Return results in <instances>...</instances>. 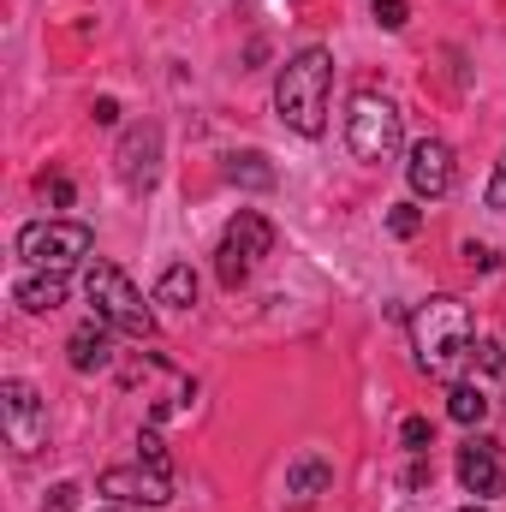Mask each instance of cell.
<instances>
[{
	"label": "cell",
	"instance_id": "8992f818",
	"mask_svg": "<svg viewBox=\"0 0 506 512\" xmlns=\"http://www.w3.org/2000/svg\"><path fill=\"white\" fill-rule=\"evenodd\" d=\"M274 251V227L256 215V209H239L233 221H227V233H221V251H215V274H221V286L227 292H239L245 280H251L256 256Z\"/></svg>",
	"mask_w": 506,
	"mask_h": 512
},
{
	"label": "cell",
	"instance_id": "44dd1931",
	"mask_svg": "<svg viewBox=\"0 0 506 512\" xmlns=\"http://www.w3.org/2000/svg\"><path fill=\"white\" fill-rule=\"evenodd\" d=\"M471 358H477V370H483V376H501V370H506L501 340H483V346H471Z\"/></svg>",
	"mask_w": 506,
	"mask_h": 512
},
{
	"label": "cell",
	"instance_id": "7402d4cb",
	"mask_svg": "<svg viewBox=\"0 0 506 512\" xmlns=\"http://www.w3.org/2000/svg\"><path fill=\"white\" fill-rule=\"evenodd\" d=\"M405 18H411L405 0H376V24L381 30H405Z\"/></svg>",
	"mask_w": 506,
	"mask_h": 512
},
{
	"label": "cell",
	"instance_id": "4316f807",
	"mask_svg": "<svg viewBox=\"0 0 506 512\" xmlns=\"http://www.w3.org/2000/svg\"><path fill=\"white\" fill-rule=\"evenodd\" d=\"M90 114H96V126H114V120H120V102H114V96H102Z\"/></svg>",
	"mask_w": 506,
	"mask_h": 512
},
{
	"label": "cell",
	"instance_id": "9c48e42d",
	"mask_svg": "<svg viewBox=\"0 0 506 512\" xmlns=\"http://www.w3.org/2000/svg\"><path fill=\"white\" fill-rule=\"evenodd\" d=\"M102 495L126 501V507H167L173 501V477H155L149 465H114V471H102Z\"/></svg>",
	"mask_w": 506,
	"mask_h": 512
},
{
	"label": "cell",
	"instance_id": "603a6c76",
	"mask_svg": "<svg viewBox=\"0 0 506 512\" xmlns=\"http://www.w3.org/2000/svg\"><path fill=\"white\" fill-rule=\"evenodd\" d=\"M72 507H78V483H54L48 501H42L36 512H72Z\"/></svg>",
	"mask_w": 506,
	"mask_h": 512
},
{
	"label": "cell",
	"instance_id": "7a4b0ae2",
	"mask_svg": "<svg viewBox=\"0 0 506 512\" xmlns=\"http://www.w3.org/2000/svg\"><path fill=\"white\" fill-rule=\"evenodd\" d=\"M411 346H417V370H429V376L447 382V376L471 358V346H477L471 310H465L459 298H429V304L411 316Z\"/></svg>",
	"mask_w": 506,
	"mask_h": 512
},
{
	"label": "cell",
	"instance_id": "5bb4252c",
	"mask_svg": "<svg viewBox=\"0 0 506 512\" xmlns=\"http://www.w3.org/2000/svg\"><path fill=\"white\" fill-rule=\"evenodd\" d=\"M155 304H167V310H191L197 304V274H191V262H173V268H161V280H155V292H149Z\"/></svg>",
	"mask_w": 506,
	"mask_h": 512
},
{
	"label": "cell",
	"instance_id": "30bf717a",
	"mask_svg": "<svg viewBox=\"0 0 506 512\" xmlns=\"http://www.w3.org/2000/svg\"><path fill=\"white\" fill-rule=\"evenodd\" d=\"M155 167H161V126L149 120V126H131L120 137V179H126V191H149L155 185Z\"/></svg>",
	"mask_w": 506,
	"mask_h": 512
},
{
	"label": "cell",
	"instance_id": "ffe728a7",
	"mask_svg": "<svg viewBox=\"0 0 506 512\" xmlns=\"http://www.w3.org/2000/svg\"><path fill=\"white\" fill-rule=\"evenodd\" d=\"M399 441H405V453H429V441H435L429 417H405V423H399Z\"/></svg>",
	"mask_w": 506,
	"mask_h": 512
},
{
	"label": "cell",
	"instance_id": "2e32d148",
	"mask_svg": "<svg viewBox=\"0 0 506 512\" xmlns=\"http://www.w3.org/2000/svg\"><path fill=\"white\" fill-rule=\"evenodd\" d=\"M227 179H233V185H245V191H268V185H274V167H268V155L245 149V155H233V161H227Z\"/></svg>",
	"mask_w": 506,
	"mask_h": 512
},
{
	"label": "cell",
	"instance_id": "6da1fadb",
	"mask_svg": "<svg viewBox=\"0 0 506 512\" xmlns=\"http://www.w3.org/2000/svg\"><path fill=\"white\" fill-rule=\"evenodd\" d=\"M328 90H334V54L310 42V48H298L280 66V78H274V114L298 137H322V126H328Z\"/></svg>",
	"mask_w": 506,
	"mask_h": 512
},
{
	"label": "cell",
	"instance_id": "3957f363",
	"mask_svg": "<svg viewBox=\"0 0 506 512\" xmlns=\"http://www.w3.org/2000/svg\"><path fill=\"white\" fill-rule=\"evenodd\" d=\"M84 298L96 304V316H102L108 328H120L131 340H149V334H155V310L143 304V292L131 286L114 262H90V268H84Z\"/></svg>",
	"mask_w": 506,
	"mask_h": 512
},
{
	"label": "cell",
	"instance_id": "8fae6325",
	"mask_svg": "<svg viewBox=\"0 0 506 512\" xmlns=\"http://www.w3.org/2000/svg\"><path fill=\"white\" fill-rule=\"evenodd\" d=\"M459 483H465V495H477V501H489V495H501L506 489V471H501V453H495V441H465L459 447Z\"/></svg>",
	"mask_w": 506,
	"mask_h": 512
},
{
	"label": "cell",
	"instance_id": "4fadbf2b",
	"mask_svg": "<svg viewBox=\"0 0 506 512\" xmlns=\"http://www.w3.org/2000/svg\"><path fill=\"white\" fill-rule=\"evenodd\" d=\"M334 489V465L322 459V453H298L292 465H286V495L292 501H316V495H328Z\"/></svg>",
	"mask_w": 506,
	"mask_h": 512
},
{
	"label": "cell",
	"instance_id": "d6986e66",
	"mask_svg": "<svg viewBox=\"0 0 506 512\" xmlns=\"http://www.w3.org/2000/svg\"><path fill=\"white\" fill-rule=\"evenodd\" d=\"M137 465H149L155 477H173V465H167V447H161V435L149 429V435H137Z\"/></svg>",
	"mask_w": 506,
	"mask_h": 512
},
{
	"label": "cell",
	"instance_id": "52a82bcc",
	"mask_svg": "<svg viewBox=\"0 0 506 512\" xmlns=\"http://www.w3.org/2000/svg\"><path fill=\"white\" fill-rule=\"evenodd\" d=\"M0 429L12 441V453H42L48 447V399L24 376H6L0 382Z\"/></svg>",
	"mask_w": 506,
	"mask_h": 512
},
{
	"label": "cell",
	"instance_id": "83f0119b",
	"mask_svg": "<svg viewBox=\"0 0 506 512\" xmlns=\"http://www.w3.org/2000/svg\"><path fill=\"white\" fill-rule=\"evenodd\" d=\"M96 512H131V507H126V501H114V507H96ZM137 512H143V507H137Z\"/></svg>",
	"mask_w": 506,
	"mask_h": 512
},
{
	"label": "cell",
	"instance_id": "5b68a950",
	"mask_svg": "<svg viewBox=\"0 0 506 512\" xmlns=\"http://www.w3.org/2000/svg\"><path fill=\"white\" fill-rule=\"evenodd\" d=\"M399 137H405L399 108H393L387 96H376V90H364V96L352 102V114H346V143H352V155H358V161H393V155H399Z\"/></svg>",
	"mask_w": 506,
	"mask_h": 512
},
{
	"label": "cell",
	"instance_id": "9a60e30c",
	"mask_svg": "<svg viewBox=\"0 0 506 512\" xmlns=\"http://www.w3.org/2000/svg\"><path fill=\"white\" fill-rule=\"evenodd\" d=\"M12 298L30 310V316H48V310H60L66 304V274H42V280H18L12 286Z\"/></svg>",
	"mask_w": 506,
	"mask_h": 512
},
{
	"label": "cell",
	"instance_id": "e0dca14e",
	"mask_svg": "<svg viewBox=\"0 0 506 512\" xmlns=\"http://www.w3.org/2000/svg\"><path fill=\"white\" fill-rule=\"evenodd\" d=\"M447 417H453V423H465V429H471V423H483V417H489V393H483V387H471V382H459L453 393H447Z\"/></svg>",
	"mask_w": 506,
	"mask_h": 512
},
{
	"label": "cell",
	"instance_id": "d4e9b609",
	"mask_svg": "<svg viewBox=\"0 0 506 512\" xmlns=\"http://www.w3.org/2000/svg\"><path fill=\"white\" fill-rule=\"evenodd\" d=\"M42 197H48L54 209H72V179H60V173H54V179H42Z\"/></svg>",
	"mask_w": 506,
	"mask_h": 512
},
{
	"label": "cell",
	"instance_id": "ac0fdd59",
	"mask_svg": "<svg viewBox=\"0 0 506 512\" xmlns=\"http://www.w3.org/2000/svg\"><path fill=\"white\" fill-rule=\"evenodd\" d=\"M387 233H393V239H417V233H423V209H417V203H393V209H387Z\"/></svg>",
	"mask_w": 506,
	"mask_h": 512
},
{
	"label": "cell",
	"instance_id": "ba28073f",
	"mask_svg": "<svg viewBox=\"0 0 506 512\" xmlns=\"http://www.w3.org/2000/svg\"><path fill=\"white\" fill-rule=\"evenodd\" d=\"M405 179H411V191H417V197L441 203V197L453 191V179H459L453 149H447L441 137H417V143H411V161H405Z\"/></svg>",
	"mask_w": 506,
	"mask_h": 512
},
{
	"label": "cell",
	"instance_id": "277c9868",
	"mask_svg": "<svg viewBox=\"0 0 506 512\" xmlns=\"http://www.w3.org/2000/svg\"><path fill=\"white\" fill-rule=\"evenodd\" d=\"M90 251H96V233L84 221H30L18 233V256L30 268H42V274H66L72 262H84Z\"/></svg>",
	"mask_w": 506,
	"mask_h": 512
},
{
	"label": "cell",
	"instance_id": "7c38bea8",
	"mask_svg": "<svg viewBox=\"0 0 506 512\" xmlns=\"http://www.w3.org/2000/svg\"><path fill=\"white\" fill-rule=\"evenodd\" d=\"M66 358H72V370H78V376H90V370H108V364H114L108 322H102V316H96V322H84V328L66 340Z\"/></svg>",
	"mask_w": 506,
	"mask_h": 512
},
{
	"label": "cell",
	"instance_id": "484cf974",
	"mask_svg": "<svg viewBox=\"0 0 506 512\" xmlns=\"http://www.w3.org/2000/svg\"><path fill=\"white\" fill-rule=\"evenodd\" d=\"M465 262H471V268H483V274H489V268H495V262H501V256H495V245H465Z\"/></svg>",
	"mask_w": 506,
	"mask_h": 512
},
{
	"label": "cell",
	"instance_id": "cb8c5ba5",
	"mask_svg": "<svg viewBox=\"0 0 506 512\" xmlns=\"http://www.w3.org/2000/svg\"><path fill=\"white\" fill-rule=\"evenodd\" d=\"M483 203H489V209H506V149L495 155V179H489V191H483Z\"/></svg>",
	"mask_w": 506,
	"mask_h": 512
},
{
	"label": "cell",
	"instance_id": "f1b7e54d",
	"mask_svg": "<svg viewBox=\"0 0 506 512\" xmlns=\"http://www.w3.org/2000/svg\"><path fill=\"white\" fill-rule=\"evenodd\" d=\"M459 512H489V507H459Z\"/></svg>",
	"mask_w": 506,
	"mask_h": 512
}]
</instances>
